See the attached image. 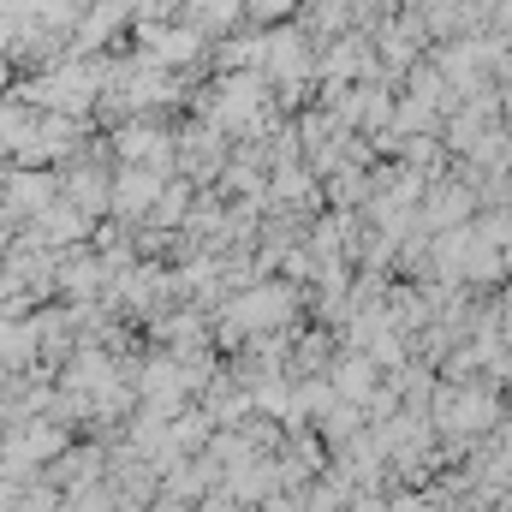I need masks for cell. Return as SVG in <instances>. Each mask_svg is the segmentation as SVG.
I'll return each instance as SVG.
<instances>
[{
	"instance_id": "obj_6",
	"label": "cell",
	"mask_w": 512,
	"mask_h": 512,
	"mask_svg": "<svg viewBox=\"0 0 512 512\" xmlns=\"http://www.w3.org/2000/svg\"><path fill=\"white\" fill-rule=\"evenodd\" d=\"M268 60H274V72H286V78H298V72H304V54H298V42H292V36H280V42L268 48Z\"/></svg>"
},
{
	"instance_id": "obj_8",
	"label": "cell",
	"mask_w": 512,
	"mask_h": 512,
	"mask_svg": "<svg viewBox=\"0 0 512 512\" xmlns=\"http://www.w3.org/2000/svg\"><path fill=\"white\" fill-rule=\"evenodd\" d=\"M227 12H239V0H197V24H227Z\"/></svg>"
},
{
	"instance_id": "obj_7",
	"label": "cell",
	"mask_w": 512,
	"mask_h": 512,
	"mask_svg": "<svg viewBox=\"0 0 512 512\" xmlns=\"http://www.w3.org/2000/svg\"><path fill=\"white\" fill-rule=\"evenodd\" d=\"M120 12H126L120 0H114V6H96V12H90V24H84V42H102V36L120 24Z\"/></svg>"
},
{
	"instance_id": "obj_1",
	"label": "cell",
	"mask_w": 512,
	"mask_h": 512,
	"mask_svg": "<svg viewBox=\"0 0 512 512\" xmlns=\"http://www.w3.org/2000/svg\"><path fill=\"white\" fill-rule=\"evenodd\" d=\"M102 90V66H54L48 78H36L30 84V96L36 102H54V108H66V114H78V108H90V96Z\"/></svg>"
},
{
	"instance_id": "obj_5",
	"label": "cell",
	"mask_w": 512,
	"mask_h": 512,
	"mask_svg": "<svg viewBox=\"0 0 512 512\" xmlns=\"http://www.w3.org/2000/svg\"><path fill=\"white\" fill-rule=\"evenodd\" d=\"M143 42L161 54V66H167V60H191V54H197V36H191V30H155V24H149V30H143Z\"/></svg>"
},
{
	"instance_id": "obj_2",
	"label": "cell",
	"mask_w": 512,
	"mask_h": 512,
	"mask_svg": "<svg viewBox=\"0 0 512 512\" xmlns=\"http://www.w3.org/2000/svg\"><path fill=\"white\" fill-rule=\"evenodd\" d=\"M215 120H221L227 131H256L262 126V90H256L251 72H239V78L221 84V96H215Z\"/></svg>"
},
{
	"instance_id": "obj_4",
	"label": "cell",
	"mask_w": 512,
	"mask_h": 512,
	"mask_svg": "<svg viewBox=\"0 0 512 512\" xmlns=\"http://www.w3.org/2000/svg\"><path fill=\"white\" fill-rule=\"evenodd\" d=\"M114 203H120V209H149V203H161V173H126V179L114 185Z\"/></svg>"
},
{
	"instance_id": "obj_3",
	"label": "cell",
	"mask_w": 512,
	"mask_h": 512,
	"mask_svg": "<svg viewBox=\"0 0 512 512\" xmlns=\"http://www.w3.org/2000/svg\"><path fill=\"white\" fill-rule=\"evenodd\" d=\"M114 149L126 155L131 167H143V173H161V167H167V155H173V143H167L161 131H143V126L114 131Z\"/></svg>"
}]
</instances>
